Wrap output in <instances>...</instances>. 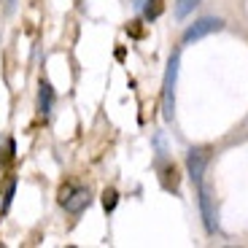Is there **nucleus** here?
<instances>
[{
    "mask_svg": "<svg viewBox=\"0 0 248 248\" xmlns=\"http://www.w3.org/2000/svg\"><path fill=\"white\" fill-rule=\"evenodd\" d=\"M178 65H181V57L173 54L168 62V73H165V81H162V113L168 122H173V113H175V81H178Z\"/></svg>",
    "mask_w": 248,
    "mask_h": 248,
    "instance_id": "1",
    "label": "nucleus"
},
{
    "mask_svg": "<svg viewBox=\"0 0 248 248\" xmlns=\"http://www.w3.org/2000/svg\"><path fill=\"white\" fill-rule=\"evenodd\" d=\"M208 162H211V149L208 146H194V149L186 151V170H189V178L194 184H202Z\"/></svg>",
    "mask_w": 248,
    "mask_h": 248,
    "instance_id": "2",
    "label": "nucleus"
},
{
    "mask_svg": "<svg viewBox=\"0 0 248 248\" xmlns=\"http://www.w3.org/2000/svg\"><path fill=\"white\" fill-rule=\"evenodd\" d=\"M156 173H159V184L168 189V192H178V170H175L173 162L159 159L156 162Z\"/></svg>",
    "mask_w": 248,
    "mask_h": 248,
    "instance_id": "6",
    "label": "nucleus"
},
{
    "mask_svg": "<svg viewBox=\"0 0 248 248\" xmlns=\"http://www.w3.org/2000/svg\"><path fill=\"white\" fill-rule=\"evenodd\" d=\"M89 202H92V194H89V189H62L60 192V205L65 208L68 213H84L89 208Z\"/></svg>",
    "mask_w": 248,
    "mask_h": 248,
    "instance_id": "5",
    "label": "nucleus"
},
{
    "mask_svg": "<svg viewBox=\"0 0 248 248\" xmlns=\"http://www.w3.org/2000/svg\"><path fill=\"white\" fill-rule=\"evenodd\" d=\"M8 8H14V0H8Z\"/></svg>",
    "mask_w": 248,
    "mask_h": 248,
    "instance_id": "12",
    "label": "nucleus"
},
{
    "mask_svg": "<svg viewBox=\"0 0 248 248\" xmlns=\"http://www.w3.org/2000/svg\"><path fill=\"white\" fill-rule=\"evenodd\" d=\"M0 246H3V243H0Z\"/></svg>",
    "mask_w": 248,
    "mask_h": 248,
    "instance_id": "13",
    "label": "nucleus"
},
{
    "mask_svg": "<svg viewBox=\"0 0 248 248\" xmlns=\"http://www.w3.org/2000/svg\"><path fill=\"white\" fill-rule=\"evenodd\" d=\"M200 3H202V0H175V16H178V19L189 16Z\"/></svg>",
    "mask_w": 248,
    "mask_h": 248,
    "instance_id": "9",
    "label": "nucleus"
},
{
    "mask_svg": "<svg viewBox=\"0 0 248 248\" xmlns=\"http://www.w3.org/2000/svg\"><path fill=\"white\" fill-rule=\"evenodd\" d=\"M14 189H16V184H8V189H6V197H3V211H8V205H11V197H14Z\"/></svg>",
    "mask_w": 248,
    "mask_h": 248,
    "instance_id": "11",
    "label": "nucleus"
},
{
    "mask_svg": "<svg viewBox=\"0 0 248 248\" xmlns=\"http://www.w3.org/2000/svg\"><path fill=\"white\" fill-rule=\"evenodd\" d=\"M119 205V192L116 189H106L103 192V208H106V213H113Z\"/></svg>",
    "mask_w": 248,
    "mask_h": 248,
    "instance_id": "10",
    "label": "nucleus"
},
{
    "mask_svg": "<svg viewBox=\"0 0 248 248\" xmlns=\"http://www.w3.org/2000/svg\"><path fill=\"white\" fill-rule=\"evenodd\" d=\"M221 27H224V19L202 16V19H197L194 25H189L184 30V44H194V41H200V38H208V35H213V32H218Z\"/></svg>",
    "mask_w": 248,
    "mask_h": 248,
    "instance_id": "3",
    "label": "nucleus"
},
{
    "mask_svg": "<svg viewBox=\"0 0 248 248\" xmlns=\"http://www.w3.org/2000/svg\"><path fill=\"white\" fill-rule=\"evenodd\" d=\"M162 11H165V3H162V0H146V6H143V16H146V22L159 19Z\"/></svg>",
    "mask_w": 248,
    "mask_h": 248,
    "instance_id": "8",
    "label": "nucleus"
},
{
    "mask_svg": "<svg viewBox=\"0 0 248 248\" xmlns=\"http://www.w3.org/2000/svg\"><path fill=\"white\" fill-rule=\"evenodd\" d=\"M51 108H54V89H51L49 81H41V87H38V113L49 116Z\"/></svg>",
    "mask_w": 248,
    "mask_h": 248,
    "instance_id": "7",
    "label": "nucleus"
},
{
    "mask_svg": "<svg viewBox=\"0 0 248 248\" xmlns=\"http://www.w3.org/2000/svg\"><path fill=\"white\" fill-rule=\"evenodd\" d=\"M197 189H200L197 202H200V213H202V224H205V230H208V235H216V230H218V218H216V205H213V194H211V189H208L205 184H197Z\"/></svg>",
    "mask_w": 248,
    "mask_h": 248,
    "instance_id": "4",
    "label": "nucleus"
}]
</instances>
